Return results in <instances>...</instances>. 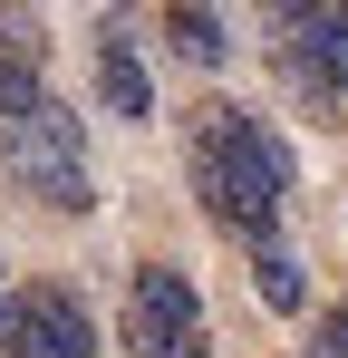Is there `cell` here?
Listing matches in <instances>:
<instances>
[{
	"label": "cell",
	"mask_w": 348,
	"mask_h": 358,
	"mask_svg": "<svg viewBox=\"0 0 348 358\" xmlns=\"http://www.w3.org/2000/svg\"><path fill=\"white\" fill-rule=\"evenodd\" d=\"M10 175L29 184L39 203H58V213H87V203H97V184H87V136H78V117H68L58 97L29 126H10Z\"/></svg>",
	"instance_id": "2"
},
{
	"label": "cell",
	"mask_w": 348,
	"mask_h": 358,
	"mask_svg": "<svg viewBox=\"0 0 348 358\" xmlns=\"http://www.w3.org/2000/svg\"><path fill=\"white\" fill-rule=\"evenodd\" d=\"M165 39L184 49L194 68H223L232 59V29H223V10H165Z\"/></svg>",
	"instance_id": "6"
},
{
	"label": "cell",
	"mask_w": 348,
	"mask_h": 358,
	"mask_svg": "<svg viewBox=\"0 0 348 358\" xmlns=\"http://www.w3.org/2000/svg\"><path fill=\"white\" fill-rule=\"evenodd\" d=\"M252 281H261V300H271V310H300V300H310L300 252H281V242H261V252H252Z\"/></svg>",
	"instance_id": "7"
},
{
	"label": "cell",
	"mask_w": 348,
	"mask_h": 358,
	"mask_svg": "<svg viewBox=\"0 0 348 358\" xmlns=\"http://www.w3.org/2000/svg\"><path fill=\"white\" fill-rule=\"evenodd\" d=\"M0 358H97L78 291H10L0 300Z\"/></svg>",
	"instance_id": "3"
},
{
	"label": "cell",
	"mask_w": 348,
	"mask_h": 358,
	"mask_svg": "<svg viewBox=\"0 0 348 358\" xmlns=\"http://www.w3.org/2000/svg\"><path fill=\"white\" fill-rule=\"evenodd\" d=\"M271 29H290L281 68L300 97H339L348 87V10H271Z\"/></svg>",
	"instance_id": "4"
},
{
	"label": "cell",
	"mask_w": 348,
	"mask_h": 358,
	"mask_svg": "<svg viewBox=\"0 0 348 358\" xmlns=\"http://www.w3.org/2000/svg\"><path fill=\"white\" fill-rule=\"evenodd\" d=\"M97 97H107V117H155V87H145V59H136V39L126 29H97Z\"/></svg>",
	"instance_id": "5"
},
{
	"label": "cell",
	"mask_w": 348,
	"mask_h": 358,
	"mask_svg": "<svg viewBox=\"0 0 348 358\" xmlns=\"http://www.w3.org/2000/svg\"><path fill=\"white\" fill-rule=\"evenodd\" d=\"M49 107V87H39V59H0V117L10 126H29Z\"/></svg>",
	"instance_id": "8"
},
{
	"label": "cell",
	"mask_w": 348,
	"mask_h": 358,
	"mask_svg": "<svg viewBox=\"0 0 348 358\" xmlns=\"http://www.w3.org/2000/svg\"><path fill=\"white\" fill-rule=\"evenodd\" d=\"M281 184H290V145L242 107H194V194L213 203V223L242 233L252 252L281 223Z\"/></svg>",
	"instance_id": "1"
}]
</instances>
